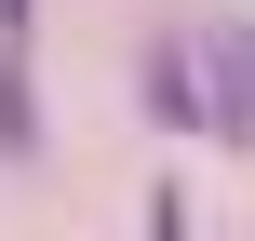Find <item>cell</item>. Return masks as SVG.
<instances>
[{
  "label": "cell",
  "mask_w": 255,
  "mask_h": 241,
  "mask_svg": "<svg viewBox=\"0 0 255 241\" xmlns=\"http://www.w3.org/2000/svg\"><path fill=\"white\" fill-rule=\"evenodd\" d=\"M148 107H161V134H215V94H202V27H161V40H148Z\"/></svg>",
  "instance_id": "1"
},
{
  "label": "cell",
  "mask_w": 255,
  "mask_h": 241,
  "mask_svg": "<svg viewBox=\"0 0 255 241\" xmlns=\"http://www.w3.org/2000/svg\"><path fill=\"white\" fill-rule=\"evenodd\" d=\"M202 94H215V148H255V27H202Z\"/></svg>",
  "instance_id": "2"
}]
</instances>
